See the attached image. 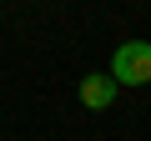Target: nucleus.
Returning a JSON list of instances; mask_svg holds the SVG:
<instances>
[{"label":"nucleus","instance_id":"nucleus-1","mask_svg":"<svg viewBox=\"0 0 151 141\" xmlns=\"http://www.w3.org/2000/svg\"><path fill=\"white\" fill-rule=\"evenodd\" d=\"M111 81L116 86H146L151 81V40H121L111 50Z\"/></svg>","mask_w":151,"mask_h":141},{"label":"nucleus","instance_id":"nucleus-2","mask_svg":"<svg viewBox=\"0 0 151 141\" xmlns=\"http://www.w3.org/2000/svg\"><path fill=\"white\" fill-rule=\"evenodd\" d=\"M116 81H111V70H91V76H81V106L86 111H111L116 101Z\"/></svg>","mask_w":151,"mask_h":141}]
</instances>
